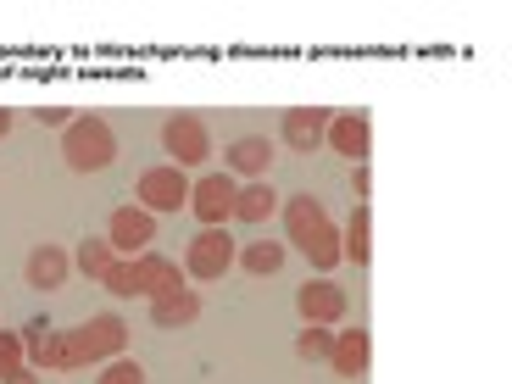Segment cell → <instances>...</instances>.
I'll return each mask as SVG.
<instances>
[{"label": "cell", "instance_id": "6da1fadb", "mask_svg": "<svg viewBox=\"0 0 512 384\" xmlns=\"http://www.w3.org/2000/svg\"><path fill=\"white\" fill-rule=\"evenodd\" d=\"M279 206H284V234H290V245L307 256L318 273H329L334 262H340V229L329 223L323 201H312V195H295V201H279Z\"/></svg>", "mask_w": 512, "mask_h": 384}, {"label": "cell", "instance_id": "7a4b0ae2", "mask_svg": "<svg viewBox=\"0 0 512 384\" xmlns=\"http://www.w3.org/2000/svg\"><path fill=\"white\" fill-rule=\"evenodd\" d=\"M62 162L73 173H101V167L117 162V134L106 117H73L62 128Z\"/></svg>", "mask_w": 512, "mask_h": 384}, {"label": "cell", "instance_id": "3957f363", "mask_svg": "<svg viewBox=\"0 0 512 384\" xmlns=\"http://www.w3.org/2000/svg\"><path fill=\"white\" fill-rule=\"evenodd\" d=\"M123 346H128V323L117 318V312H95L90 323L67 329V357H73V368L112 362V357H123Z\"/></svg>", "mask_w": 512, "mask_h": 384}, {"label": "cell", "instance_id": "277c9868", "mask_svg": "<svg viewBox=\"0 0 512 384\" xmlns=\"http://www.w3.org/2000/svg\"><path fill=\"white\" fill-rule=\"evenodd\" d=\"M140 206L151 212V218H162V212H184L190 206V173L173 162H156L140 173Z\"/></svg>", "mask_w": 512, "mask_h": 384}, {"label": "cell", "instance_id": "5b68a950", "mask_svg": "<svg viewBox=\"0 0 512 384\" xmlns=\"http://www.w3.org/2000/svg\"><path fill=\"white\" fill-rule=\"evenodd\" d=\"M234 195H240V184H234L229 173H201V179L190 184V212L201 218V229H229Z\"/></svg>", "mask_w": 512, "mask_h": 384}, {"label": "cell", "instance_id": "8992f818", "mask_svg": "<svg viewBox=\"0 0 512 384\" xmlns=\"http://www.w3.org/2000/svg\"><path fill=\"white\" fill-rule=\"evenodd\" d=\"M234 256H240V245L229 240V229H201L184 251V273L190 279H223L234 268Z\"/></svg>", "mask_w": 512, "mask_h": 384}, {"label": "cell", "instance_id": "52a82bcc", "mask_svg": "<svg viewBox=\"0 0 512 384\" xmlns=\"http://www.w3.org/2000/svg\"><path fill=\"white\" fill-rule=\"evenodd\" d=\"M162 145H167V156H173V167H201V162H212V134H206V123L201 117H167L162 123Z\"/></svg>", "mask_w": 512, "mask_h": 384}, {"label": "cell", "instance_id": "ba28073f", "mask_svg": "<svg viewBox=\"0 0 512 384\" xmlns=\"http://www.w3.org/2000/svg\"><path fill=\"white\" fill-rule=\"evenodd\" d=\"M151 240H156V218L145 206H117L112 223H106V245H112L123 262H134V251H145Z\"/></svg>", "mask_w": 512, "mask_h": 384}, {"label": "cell", "instance_id": "9c48e42d", "mask_svg": "<svg viewBox=\"0 0 512 384\" xmlns=\"http://www.w3.org/2000/svg\"><path fill=\"white\" fill-rule=\"evenodd\" d=\"M323 145H334V151L346 156V162H368V151H373V123H368V112H329V134H323Z\"/></svg>", "mask_w": 512, "mask_h": 384}, {"label": "cell", "instance_id": "30bf717a", "mask_svg": "<svg viewBox=\"0 0 512 384\" xmlns=\"http://www.w3.org/2000/svg\"><path fill=\"white\" fill-rule=\"evenodd\" d=\"M295 307H301V318L318 323V329H329V323L346 318V290L334 279H307L301 290H295Z\"/></svg>", "mask_w": 512, "mask_h": 384}, {"label": "cell", "instance_id": "8fae6325", "mask_svg": "<svg viewBox=\"0 0 512 384\" xmlns=\"http://www.w3.org/2000/svg\"><path fill=\"white\" fill-rule=\"evenodd\" d=\"M223 162H229V179L234 184H251V179H268V167H273V140L268 134H240V140L223 151Z\"/></svg>", "mask_w": 512, "mask_h": 384}, {"label": "cell", "instance_id": "7c38bea8", "mask_svg": "<svg viewBox=\"0 0 512 384\" xmlns=\"http://www.w3.org/2000/svg\"><path fill=\"white\" fill-rule=\"evenodd\" d=\"M201 318V295L190 290L184 279H173L162 295H151V323L156 329H184V323Z\"/></svg>", "mask_w": 512, "mask_h": 384}, {"label": "cell", "instance_id": "4fadbf2b", "mask_svg": "<svg viewBox=\"0 0 512 384\" xmlns=\"http://www.w3.org/2000/svg\"><path fill=\"white\" fill-rule=\"evenodd\" d=\"M73 273V256L62 251V245H34L28 251V262H23V279H28V290H62V279Z\"/></svg>", "mask_w": 512, "mask_h": 384}, {"label": "cell", "instance_id": "5bb4252c", "mask_svg": "<svg viewBox=\"0 0 512 384\" xmlns=\"http://www.w3.org/2000/svg\"><path fill=\"white\" fill-rule=\"evenodd\" d=\"M323 134H329V112L323 106H290L284 112V145L301 156H312L323 145Z\"/></svg>", "mask_w": 512, "mask_h": 384}, {"label": "cell", "instance_id": "9a60e30c", "mask_svg": "<svg viewBox=\"0 0 512 384\" xmlns=\"http://www.w3.org/2000/svg\"><path fill=\"white\" fill-rule=\"evenodd\" d=\"M23 340H28V368H34V373H73V357H67V334H56V329H45V323H34Z\"/></svg>", "mask_w": 512, "mask_h": 384}, {"label": "cell", "instance_id": "2e32d148", "mask_svg": "<svg viewBox=\"0 0 512 384\" xmlns=\"http://www.w3.org/2000/svg\"><path fill=\"white\" fill-rule=\"evenodd\" d=\"M368 362H373V334L362 329H346V334H334V351H329V368L340 373V379H362L368 373Z\"/></svg>", "mask_w": 512, "mask_h": 384}, {"label": "cell", "instance_id": "e0dca14e", "mask_svg": "<svg viewBox=\"0 0 512 384\" xmlns=\"http://www.w3.org/2000/svg\"><path fill=\"white\" fill-rule=\"evenodd\" d=\"M273 212H279V190H273L268 179L240 184V195H234V218L240 223H268Z\"/></svg>", "mask_w": 512, "mask_h": 384}, {"label": "cell", "instance_id": "ac0fdd59", "mask_svg": "<svg viewBox=\"0 0 512 384\" xmlns=\"http://www.w3.org/2000/svg\"><path fill=\"white\" fill-rule=\"evenodd\" d=\"M173 279H184V273L173 268L167 256H156V251H140V256H134V295H162Z\"/></svg>", "mask_w": 512, "mask_h": 384}, {"label": "cell", "instance_id": "d6986e66", "mask_svg": "<svg viewBox=\"0 0 512 384\" xmlns=\"http://www.w3.org/2000/svg\"><path fill=\"white\" fill-rule=\"evenodd\" d=\"M340 256H351L357 268H368V262H373V212H368V206L351 212L346 234H340Z\"/></svg>", "mask_w": 512, "mask_h": 384}, {"label": "cell", "instance_id": "ffe728a7", "mask_svg": "<svg viewBox=\"0 0 512 384\" xmlns=\"http://www.w3.org/2000/svg\"><path fill=\"white\" fill-rule=\"evenodd\" d=\"M284 245L279 240H251V245H240V256H234V262H240L245 273H256V279H273V273L284 268Z\"/></svg>", "mask_w": 512, "mask_h": 384}, {"label": "cell", "instance_id": "44dd1931", "mask_svg": "<svg viewBox=\"0 0 512 384\" xmlns=\"http://www.w3.org/2000/svg\"><path fill=\"white\" fill-rule=\"evenodd\" d=\"M117 262V251L106 245V234H84L78 240V251H73V268L84 273V279H106V268Z\"/></svg>", "mask_w": 512, "mask_h": 384}, {"label": "cell", "instance_id": "7402d4cb", "mask_svg": "<svg viewBox=\"0 0 512 384\" xmlns=\"http://www.w3.org/2000/svg\"><path fill=\"white\" fill-rule=\"evenodd\" d=\"M295 351H301V362H329L334 334H329V329H318V323H307V329L295 334Z\"/></svg>", "mask_w": 512, "mask_h": 384}, {"label": "cell", "instance_id": "603a6c76", "mask_svg": "<svg viewBox=\"0 0 512 384\" xmlns=\"http://www.w3.org/2000/svg\"><path fill=\"white\" fill-rule=\"evenodd\" d=\"M23 368H28V340L0 329V379H12V373H23Z\"/></svg>", "mask_w": 512, "mask_h": 384}, {"label": "cell", "instance_id": "cb8c5ba5", "mask_svg": "<svg viewBox=\"0 0 512 384\" xmlns=\"http://www.w3.org/2000/svg\"><path fill=\"white\" fill-rule=\"evenodd\" d=\"M95 384H145V368H140V362H128V357H112Z\"/></svg>", "mask_w": 512, "mask_h": 384}, {"label": "cell", "instance_id": "d4e9b609", "mask_svg": "<svg viewBox=\"0 0 512 384\" xmlns=\"http://www.w3.org/2000/svg\"><path fill=\"white\" fill-rule=\"evenodd\" d=\"M106 290H112V295H134V262H123V256H117V262H112V268H106Z\"/></svg>", "mask_w": 512, "mask_h": 384}, {"label": "cell", "instance_id": "484cf974", "mask_svg": "<svg viewBox=\"0 0 512 384\" xmlns=\"http://www.w3.org/2000/svg\"><path fill=\"white\" fill-rule=\"evenodd\" d=\"M34 117H39V123H45V128H67V123H73L78 112H67V106H39Z\"/></svg>", "mask_w": 512, "mask_h": 384}, {"label": "cell", "instance_id": "4316f807", "mask_svg": "<svg viewBox=\"0 0 512 384\" xmlns=\"http://www.w3.org/2000/svg\"><path fill=\"white\" fill-rule=\"evenodd\" d=\"M351 190H357V206H368V195H373V173H368V162H357V173H351Z\"/></svg>", "mask_w": 512, "mask_h": 384}, {"label": "cell", "instance_id": "83f0119b", "mask_svg": "<svg viewBox=\"0 0 512 384\" xmlns=\"http://www.w3.org/2000/svg\"><path fill=\"white\" fill-rule=\"evenodd\" d=\"M0 384H39V373H34V368H23V373H12V379H0Z\"/></svg>", "mask_w": 512, "mask_h": 384}, {"label": "cell", "instance_id": "f1b7e54d", "mask_svg": "<svg viewBox=\"0 0 512 384\" xmlns=\"http://www.w3.org/2000/svg\"><path fill=\"white\" fill-rule=\"evenodd\" d=\"M6 134H12V112H6V106H0V140H6Z\"/></svg>", "mask_w": 512, "mask_h": 384}]
</instances>
